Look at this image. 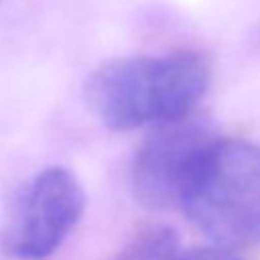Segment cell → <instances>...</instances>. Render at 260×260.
Returning <instances> with one entry per match:
<instances>
[{
  "mask_svg": "<svg viewBox=\"0 0 260 260\" xmlns=\"http://www.w3.org/2000/svg\"><path fill=\"white\" fill-rule=\"evenodd\" d=\"M209 79V63L193 51L120 57L87 77L85 102L104 126L132 130L195 110Z\"/></svg>",
  "mask_w": 260,
  "mask_h": 260,
  "instance_id": "cell-1",
  "label": "cell"
},
{
  "mask_svg": "<svg viewBox=\"0 0 260 260\" xmlns=\"http://www.w3.org/2000/svg\"><path fill=\"white\" fill-rule=\"evenodd\" d=\"M181 209L215 246L258 244L260 148L240 138H217L195 171Z\"/></svg>",
  "mask_w": 260,
  "mask_h": 260,
  "instance_id": "cell-2",
  "label": "cell"
},
{
  "mask_svg": "<svg viewBox=\"0 0 260 260\" xmlns=\"http://www.w3.org/2000/svg\"><path fill=\"white\" fill-rule=\"evenodd\" d=\"M217 138L213 122L197 108L150 124L130 171L136 199L158 211L181 207L195 171Z\"/></svg>",
  "mask_w": 260,
  "mask_h": 260,
  "instance_id": "cell-3",
  "label": "cell"
},
{
  "mask_svg": "<svg viewBox=\"0 0 260 260\" xmlns=\"http://www.w3.org/2000/svg\"><path fill=\"white\" fill-rule=\"evenodd\" d=\"M85 207V193L67 169L35 175L18 195L0 246L22 260L49 258L69 236Z\"/></svg>",
  "mask_w": 260,
  "mask_h": 260,
  "instance_id": "cell-4",
  "label": "cell"
},
{
  "mask_svg": "<svg viewBox=\"0 0 260 260\" xmlns=\"http://www.w3.org/2000/svg\"><path fill=\"white\" fill-rule=\"evenodd\" d=\"M116 260H179V240L167 225H146L130 238Z\"/></svg>",
  "mask_w": 260,
  "mask_h": 260,
  "instance_id": "cell-5",
  "label": "cell"
},
{
  "mask_svg": "<svg viewBox=\"0 0 260 260\" xmlns=\"http://www.w3.org/2000/svg\"><path fill=\"white\" fill-rule=\"evenodd\" d=\"M179 260H240L234 250L221 248V246H209V248H195L187 254H179Z\"/></svg>",
  "mask_w": 260,
  "mask_h": 260,
  "instance_id": "cell-6",
  "label": "cell"
}]
</instances>
